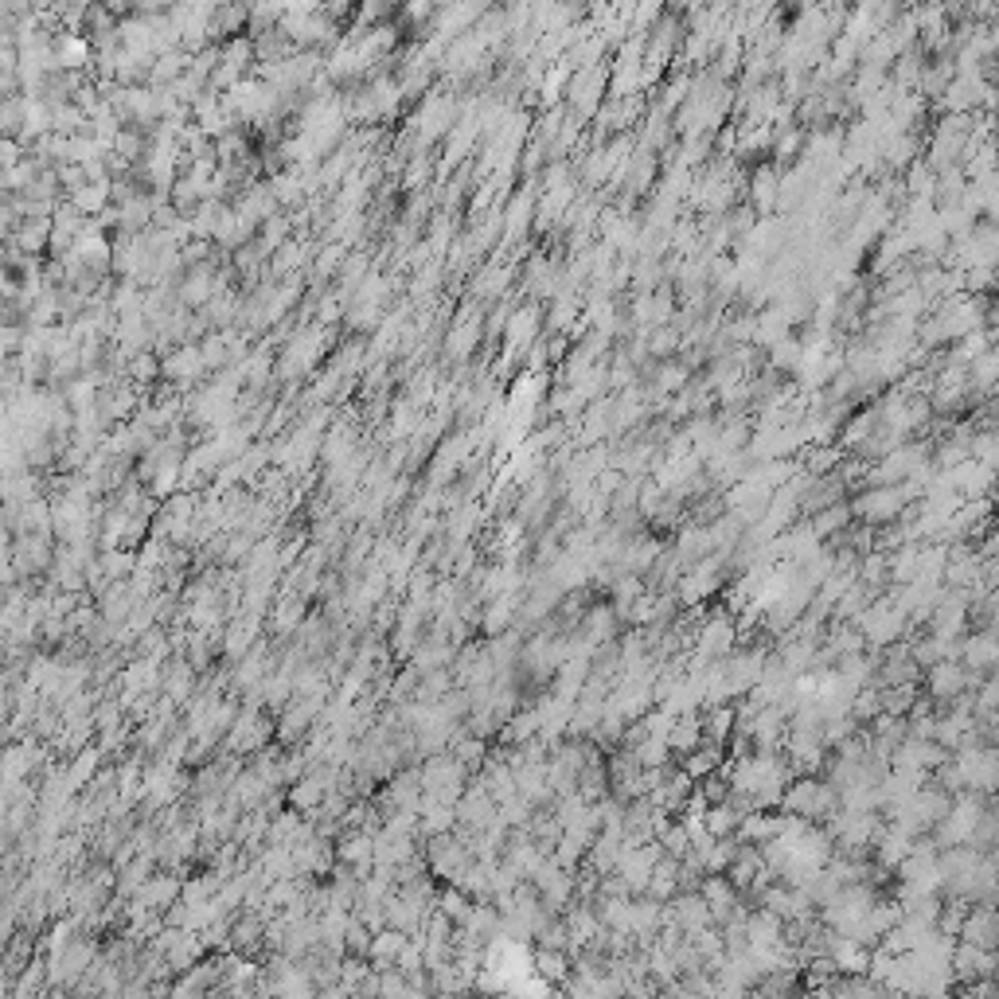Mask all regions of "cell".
I'll list each match as a JSON object with an SVG mask.
<instances>
[{
    "label": "cell",
    "mask_w": 999,
    "mask_h": 999,
    "mask_svg": "<svg viewBox=\"0 0 999 999\" xmlns=\"http://www.w3.org/2000/svg\"><path fill=\"white\" fill-rule=\"evenodd\" d=\"M777 812L808 820V824H824L828 816L840 812V797H836V789L824 777H793L785 785V793H781V808Z\"/></svg>",
    "instance_id": "6da1fadb"
},
{
    "label": "cell",
    "mask_w": 999,
    "mask_h": 999,
    "mask_svg": "<svg viewBox=\"0 0 999 999\" xmlns=\"http://www.w3.org/2000/svg\"><path fill=\"white\" fill-rule=\"evenodd\" d=\"M859 633H863V640H867V652H882V648H890V644H898V640H906L910 633H914V625H910V617L894 605V601L886 598H875L855 621H851Z\"/></svg>",
    "instance_id": "7a4b0ae2"
},
{
    "label": "cell",
    "mask_w": 999,
    "mask_h": 999,
    "mask_svg": "<svg viewBox=\"0 0 999 999\" xmlns=\"http://www.w3.org/2000/svg\"><path fill=\"white\" fill-rule=\"evenodd\" d=\"M992 808V797H980V793H957L953 804H949V812H945V820L929 832V840L937 843V851H949V847H964V843L972 840V832H976V824L984 820V812Z\"/></svg>",
    "instance_id": "3957f363"
},
{
    "label": "cell",
    "mask_w": 999,
    "mask_h": 999,
    "mask_svg": "<svg viewBox=\"0 0 999 999\" xmlns=\"http://www.w3.org/2000/svg\"><path fill=\"white\" fill-rule=\"evenodd\" d=\"M882 898V890L875 886H867V882H855V886H840L820 910H816V921L824 925V929H832V933H847L855 921L863 918L875 902Z\"/></svg>",
    "instance_id": "277c9868"
},
{
    "label": "cell",
    "mask_w": 999,
    "mask_h": 999,
    "mask_svg": "<svg viewBox=\"0 0 999 999\" xmlns=\"http://www.w3.org/2000/svg\"><path fill=\"white\" fill-rule=\"evenodd\" d=\"M738 648V629H734V613H726L722 605H711L695 629V640H691V656L715 664V660H726L730 652Z\"/></svg>",
    "instance_id": "5b68a950"
},
{
    "label": "cell",
    "mask_w": 999,
    "mask_h": 999,
    "mask_svg": "<svg viewBox=\"0 0 999 999\" xmlns=\"http://www.w3.org/2000/svg\"><path fill=\"white\" fill-rule=\"evenodd\" d=\"M980 680L984 676H972L960 660H941V664H933L925 676H921V695L925 699H933L937 707H945V703H953V699H960V695H972L976 687H980Z\"/></svg>",
    "instance_id": "8992f818"
},
{
    "label": "cell",
    "mask_w": 999,
    "mask_h": 999,
    "mask_svg": "<svg viewBox=\"0 0 999 999\" xmlns=\"http://www.w3.org/2000/svg\"><path fill=\"white\" fill-rule=\"evenodd\" d=\"M960 664L972 672V676H992L999 664V640L996 629H972L960 637Z\"/></svg>",
    "instance_id": "52a82bcc"
},
{
    "label": "cell",
    "mask_w": 999,
    "mask_h": 999,
    "mask_svg": "<svg viewBox=\"0 0 999 999\" xmlns=\"http://www.w3.org/2000/svg\"><path fill=\"white\" fill-rule=\"evenodd\" d=\"M531 707H535V715H539V742H543L547 750L559 746V742H566L574 703H566V699H559L555 691H547V695H539Z\"/></svg>",
    "instance_id": "ba28073f"
},
{
    "label": "cell",
    "mask_w": 999,
    "mask_h": 999,
    "mask_svg": "<svg viewBox=\"0 0 999 999\" xmlns=\"http://www.w3.org/2000/svg\"><path fill=\"white\" fill-rule=\"evenodd\" d=\"M777 176H781V172H777L769 160L746 168V192H742V203H750L758 219L777 215Z\"/></svg>",
    "instance_id": "9c48e42d"
},
{
    "label": "cell",
    "mask_w": 999,
    "mask_h": 999,
    "mask_svg": "<svg viewBox=\"0 0 999 999\" xmlns=\"http://www.w3.org/2000/svg\"><path fill=\"white\" fill-rule=\"evenodd\" d=\"M789 734V715L785 707H761L754 722H750V750L754 754H781Z\"/></svg>",
    "instance_id": "30bf717a"
},
{
    "label": "cell",
    "mask_w": 999,
    "mask_h": 999,
    "mask_svg": "<svg viewBox=\"0 0 999 999\" xmlns=\"http://www.w3.org/2000/svg\"><path fill=\"white\" fill-rule=\"evenodd\" d=\"M949 968H953L957 984L968 988V984H976V980H992V976H996V953L957 941V945H953V960H949Z\"/></svg>",
    "instance_id": "8fae6325"
},
{
    "label": "cell",
    "mask_w": 999,
    "mask_h": 999,
    "mask_svg": "<svg viewBox=\"0 0 999 999\" xmlns=\"http://www.w3.org/2000/svg\"><path fill=\"white\" fill-rule=\"evenodd\" d=\"M453 812H457V828H465V832H484V828L496 820V800L488 797L477 781H473V785H465V793H461V800L453 804Z\"/></svg>",
    "instance_id": "7c38bea8"
},
{
    "label": "cell",
    "mask_w": 999,
    "mask_h": 999,
    "mask_svg": "<svg viewBox=\"0 0 999 999\" xmlns=\"http://www.w3.org/2000/svg\"><path fill=\"white\" fill-rule=\"evenodd\" d=\"M695 894L703 898V906H707V914H711L715 925L730 921V914L742 906V894L726 882V875H703V882L695 886Z\"/></svg>",
    "instance_id": "4fadbf2b"
},
{
    "label": "cell",
    "mask_w": 999,
    "mask_h": 999,
    "mask_svg": "<svg viewBox=\"0 0 999 999\" xmlns=\"http://www.w3.org/2000/svg\"><path fill=\"white\" fill-rule=\"evenodd\" d=\"M957 941H964V945H976V949H988V953H996V941H999L996 906H972V910L964 914V921H960Z\"/></svg>",
    "instance_id": "5bb4252c"
},
{
    "label": "cell",
    "mask_w": 999,
    "mask_h": 999,
    "mask_svg": "<svg viewBox=\"0 0 999 999\" xmlns=\"http://www.w3.org/2000/svg\"><path fill=\"white\" fill-rule=\"evenodd\" d=\"M574 633H582L594 648H601V644H613V640L621 637V621L609 609V601H590V609L582 613V621H578Z\"/></svg>",
    "instance_id": "9a60e30c"
},
{
    "label": "cell",
    "mask_w": 999,
    "mask_h": 999,
    "mask_svg": "<svg viewBox=\"0 0 999 999\" xmlns=\"http://www.w3.org/2000/svg\"><path fill=\"white\" fill-rule=\"evenodd\" d=\"M910 847H914V836H910V832H902L898 824H882L879 840H875V847H871V863L894 875V871H898V863L910 855Z\"/></svg>",
    "instance_id": "2e32d148"
},
{
    "label": "cell",
    "mask_w": 999,
    "mask_h": 999,
    "mask_svg": "<svg viewBox=\"0 0 999 999\" xmlns=\"http://www.w3.org/2000/svg\"><path fill=\"white\" fill-rule=\"evenodd\" d=\"M465 863H473V855L465 851V843L457 840V836H434V840H430V867H434L438 879L453 882V875H457Z\"/></svg>",
    "instance_id": "e0dca14e"
},
{
    "label": "cell",
    "mask_w": 999,
    "mask_h": 999,
    "mask_svg": "<svg viewBox=\"0 0 999 999\" xmlns=\"http://www.w3.org/2000/svg\"><path fill=\"white\" fill-rule=\"evenodd\" d=\"M496 738H500V746H504V750H516V746H527L531 738H539V715H535V707H531V703H523L520 711L500 726V734H496Z\"/></svg>",
    "instance_id": "ac0fdd59"
},
{
    "label": "cell",
    "mask_w": 999,
    "mask_h": 999,
    "mask_svg": "<svg viewBox=\"0 0 999 999\" xmlns=\"http://www.w3.org/2000/svg\"><path fill=\"white\" fill-rule=\"evenodd\" d=\"M793 461H797L800 473H808V477H828V473L840 469L843 449L840 445H804Z\"/></svg>",
    "instance_id": "d6986e66"
},
{
    "label": "cell",
    "mask_w": 999,
    "mask_h": 999,
    "mask_svg": "<svg viewBox=\"0 0 999 999\" xmlns=\"http://www.w3.org/2000/svg\"><path fill=\"white\" fill-rule=\"evenodd\" d=\"M722 761H726V750L715 746V742H703L699 750H691V754L676 758V765H680L691 781H703V777H715V773H719Z\"/></svg>",
    "instance_id": "ffe728a7"
},
{
    "label": "cell",
    "mask_w": 999,
    "mask_h": 999,
    "mask_svg": "<svg viewBox=\"0 0 999 999\" xmlns=\"http://www.w3.org/2000/svg\"><path fill=\"white\" fill-rule=\"evenodd\" d=\"M691 789H695V781H691L680 765H676V769L668 773V781H664V785H656V789L648 793V800H652L656 808H664V812H680L683 800L691 797Z\"/></svg>",
    "instance_id": "44dd1931"
},
{
    "label": "cell",
    "mask_w": 999,
    "mask_h": 999,
    "mask_svg": "<svg viewBox=\"0 0 999 999\" xmlns=\"http://www.w3.org/2000/svg\"><path fill=\"white\" fill-rule=\"evenodd\" d=\"M851 508H847V500L840 504H832V508H820L816 516H808V531L820 539V543H832L836 535H843L847 527H851Z\"/></svg>",
    "instance_id": "7402d4cb"
},
{
    "label": "cell",
    "mask_w": 999,
    "mask_h": 999,
    "mask_svg": "<svg viewBox=\"0 0 999 999\" xmlns=\"http://www.w3.org/2000/svg\"><path fill=\"white\" fill-rule=\"evenodd\" d=\"M531 976L551 984V988H562L570 980V957L566 953H547V949H535L531 953Z\"/></svg>",
    "instance_id": "603a6c76"
},
{
    "label": "cell",
    "mask_w": 999,
    "mask_h": 999,
    "mask_svg": "<svg viewBox=\"0 0 999 999\" xmlns=\"http://www.w3.org/2000/svg\"><path fill=\"white\" fill-rule=\"evenodd\" d=\"M742 929H746V945H781L785 941V921H777L765 910H750Z\"/></svg>",
    "instance_id": "cb8c5ba5"
},
{
    "label": "cell",
    "mask_w": 999,
    "mask_h": 999,
    "mask_svg": "<svg viewBox=\"0 0 999 999\" xmlns=\"http://www.w3.org/2000/svg\"><path fill=\"white\" fill-rule=\"evenodd\" d=\"M699 746H703L699 715H680V719L672 722V730H668V750H672V758H683V754H691V750H699Z\"/></svg>",
    "instance_id": "d4e9b609"
},
{
    "label": "cell",
    "mask_w": 999,
    "mask_h": 999,
    "mask_svg": "<svg viewBox=\"0 0 999 999\" xmlns=\"http://www.w3.org/2000/svg\"><path fill=\"white\" fill-rule=\"evenodd\" d=\"M680 344H683V336L672 328V324H656V328L644 332V348H648V360L652 363L676 360V356H680Z\"/></svg>",
    "instance_id": "484cf974"
},
{
    "label": "cell",
    "mask_w": 999,
    "mask_h": 999,
    "mask_svg": "<svg viewBox=\"0 0 999 999\" xmlns=\"http://www.w3.org/2000/svg\"><path fill=\"white\" fill-rule=\"evenodd\" d=\"M921 683H910V687H879V711L890 715V719H906V711L918 703Z\"/></svg>",
    "instance_id": "4316f807"
},
{
    "label": "cell",
    "mask_w": 999,
    "mask_h": 999,
    "mask_svg": "<svg viewBox=\"0 0 999 999\" xmlns=\"http://www.w3.org/2000/svg\"><path fill=\"white\" fill-rule=\"evenodd\" d=\"M738 824H742V812L730 804V800H722V804H711L707 812H703V828L715 836V840H726V836H734L738 832Z\"/></svg>",
    "instance_id": "83f0119b"
},
{
    "label": "cell",
    "mask_w": 999,
    "mask_h": 999,
    "mask_svg": "<svg viewBox=\"0 0 999 999\" xmlns=\"http://www.w3.org/2000/svg\"><path fill=\"white\" fill-rule=\"evenodd\" d=\"M734 855H738V840L726 836V840H715L699 855V867H703V875H726V867L734 863Z\"/></svg>",
    "instance_id": "f1b7e54d"
},
{
    "label": "cell",
    "mask_w": 999,
    "mask_h": 999,
    "mask_svg": "<svg viewBox=\"0 0 999 999\" xmlns=\"http://www.w3.org/2000/svg\"><path fill=\"white\" fill-rule=\"evenodd\" d=\"M449 758L457 761V765H465L469 773H477L484 758H488V742L484 738H473V734H461L453 746H449Z\"/></svg>",
    "instance_id": "f546056e"
},
{
    "label": "cell",
    "mask_w": 999,
    "mask_h": 999,
    "mask_svg": "<svg viewBox=\"0 0 999 999\" xmlns=\"http://www.w3.org/2000/svg\"><path fill=\"white\" fill-rule=\"evenodd\" d=\"M968 461H976L980 469H992V473H996V461H999L996 430H976V434H972V441H968Z\"/></svg>",
    "instance_id": "4dcf8cb0"
},
{
    "label": "cell",
    "mask_w": 999,
    "mask_h": 999,
    "mask_svg": "<svg viewBox=\"0 0 999 999\" xmlns=\"http://www.w3.org/2000/svg\"><path fill=\"white\" fill-rule=\"evenodd\" d=\"M633 750V758H637L640 769H660V765H672V750H668V742H660V738H640L637 746H629Z\"/></svg>",
    "instance_id": "1f68e13d"
},
{
    "label": "cell",
    "mask_w": 999,
    "mask_h": 999,
    "mask_svg": "<svg viewBox=\"0 0 999 999\" xmlns=\"http://www.w3.org/2000/svg\"><path fill=\"white\" fill-rule=\"evenodd\" d=\"M438 914H445L453 925H465L469 914H473V898H469V894H461L457 886H445V890H441V898H438Z\"/></svg>",
    "instance_id": "d6a6232c"
},
{
    "label": "cell",
    "mask_w": 999,
    "mask_h": 999,
    "mask_svg": "<svg viewBox=\"0 0 999 999\" xmlns=\"http://www.w3.org/2000/svg\"><path fill=\"white\" fill-rule=\"evenodd\" d=\"M754 223H758V215H754V207L750 203H734L726 215H722V227H726V235L734 242H742L750 231H754Z\"/></svg>",
    "instance_id": "836d02e7"
},
{
    "label": "cell",
    "mask_w": 999,
    "mask_h": 999,
    "mask_svg": "<svg viewBox=\"0 0 999 999\" xmlns=\"http://www.w3.org/2000/svg\"><path fill=\"white\" fill-rule=\"evenodd\" d=\"M535 949H547V953H566L570 957V933L562 918H551L539 933H535Z\"/></svg>",
    "instance_id": "e575fe53"
},
{
    "label": "cell",
    "mask_w": 999,
    "mask_h": 999,
    "mask_svg": "<svg viewBox=\"0 0 999 999\" xmlns=\"http://www.w3.org/2000/svg\"><path fill=\"white\" fill-rule=\"evenodd\" d=\"M656 843H660V851L672 855V859H687V855H691V843H687V836H683V828L676 820L656 836Z\"/></svg>",
    "instance_id": "d590c367"
},
{
    "label": "cell",
    "mask_w": 999,
    "mask_h": 999,
    "mask_svg": "<svg viewBox=\"0 0 999 999\" xmlns=\"http://www.w3.org/2000/svg\"><path fill=\"white\" fill-rule=\"evenodd\" d=\"M402 945H406V937H402L399 929H391V933L375 937V953H379V957H399Z\"/></svg>",
    "instance_id": "8d00e7d4"
},
{
    "label": "cell",
    "mask_w": 999,
    "mask_h": 999,
    "mask_svg": "<svg viewBox=\"0 0 999 999\" xmlns=\"http://www.w3.org/2000/svg\"><path fill=\"white\" fill-rule=\"evenodd\" d=\"M789 999H816V996H812V992L804 988V992H793V996H789Z\"/></svg>",
    "instance_id": "74e56055"
}]
</instances>
